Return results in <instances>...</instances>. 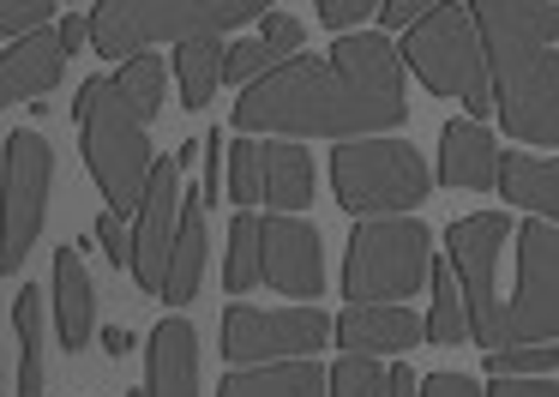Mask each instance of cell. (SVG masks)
<instances>
[{
  "label": "cell",
  "instance_id": "29",
  "mask_svg": "<svg viewBox=\"0 0 559 397\" xmlns=\"http://www.w3.org/2000/svg\"><path fill=\"white\" fill-rule=\"evenodd\" d=\"M229 199L241 205V211L265 199V144H253V139L229 144Z\"/></svg>",
  "mask_w": 559,
  "mask_h": 397
},
{
  "label": "cell",
  "instance_id": "13",
  "mask_svg": "<svg viewBox=\"0 0 559 397\" xmlns=\"http://www.w3.org/2000/svg\"><path fill=\"white\" fill-rule=\"evenodd\" d=\"M337 343L349 355H403V349L427 343V319H415L397 301H349L337 313Z\"/></svg>",
  "mask_w": 559,
  "mask_h": 397
},
{
  "label": "cell",
  "instance_id": "24",
  "mask_svg": "<svg viewBox=\"0 0 559 397\" xmlns=\"http://www.w3.org/2000/svg\"><path fill=\"white\" fill-rule=\"evenodd\" d=\"M433 313H427V343H469L475 319H469V295H463L457 271L451 265H433Z\"/></svg>",
  "mask_w": 559,
  "mask_h": 397
},
{
  "label": "cell",
  "instance_id": "33",
  "mask_svg": "<svg viewBox=\"0 0 559 397\" xmlns=\"http://www.w3.org/2000/svg\"><path fill=\"white\" fill-rule=\"evenodd\" d=\"M97 241H103V253H109V265L115 271H133V223H127V211H103L97 217Z\"/></svg>",
  "mask_w": 559,
  "mask_h": 397
},
{
  "label": "cell",
  "instance_id": "32",
  "mask_svg": "<svg viewBox=\"0 0 559 397\" xmlns=\"http://www.w3.org/2000/svg\"><path fill=\"white\" fill-rule=\"evenodd\" d=\"M55 7H61V0H0V31H7V36L19 43V36L43 31Z\"/></svg>",
  "mask_w": 559,
  "mask_h": 397
},
{
  "label": "cell",
  "instance_id": "26",
  "mask_svg": "<svg viewBox=\"0 0 559 397\" xmlns=\"http://www.w3.org/2000/svg\"><path fill=\"white\" fill-rule=\"evenodd\" d=\"M259 277H265V223H259L253 211H241L229 223V265H223V289L241 295V289L259 283Z\"/></svg>",
  "mask_w": 559,
  "mask_h": 397
},
{
  "label": "cell",
  "instance_id": "20",
  "mask_svg": "<svg viewBox=\"0 0 559 397\" xmlns=\"http://www.w3.org/2000/svg\"><path fill=\"white\" fill-rule=\"evenodd\" d=\"M499 192L523 211L559 223V156H535V151H506L499 163Z\"/></svg>",
  "mask_w": 559,
  "mask_h": 397
},
{
  "label": "cell",
  "instance_id": "37",
  "mask_svg": "<svg viewBox=\"0 0 559 397\" xmlns=\"http://www.w3.org/2000/svg\"><path fill=\"white\" fill-rule=\"evenodd\" d=\"M421 397H487V392L463 373H433V380H421Z\"/></svg>",
  "mask_w": 559,
  "mask_h": 397
},
{
  "label": "cell",
  "instance_id": "34",
  "mask_svg": "<svg viewBox=\"0 0 559 397\" xmlns=\"http://www.w3.org/2000/svg\"><path fill=\"white\" fill-rule=\"evenodd\" d=\"M271 67H277V55L265 48V36H259V43H235L229 48V79L235 84H253L259 72H271Z\"/></svg>",
  "mask_w": 559,
  "mask_h": 397
},
{
  "label": "cell",
  "instance_id": "2",
  "mask_svg": "<svg viewBox=\"0 0 559 397\" xmlns=\"http://www.w3.org/2000/svg\"><path fill=\"white\" fill-rule=\"evenodd\" d=\"M487 48L493 115L523 144H559V0H469Z\"/></svg>",
  "mask_w": 559,
  "mask_h": 397
},
{
  "label": "cell",
  "instance_id": "35",
  "mask_svg": "<svg viewBox=\"0 0 559 397\" xmlns=\"http://www.w3.org/2000/svg\"><path fill=\"white\" fill-rule=\"evenodd\" d=\"M487 397H559V385L542 380V373H499Z\"/></svg>",
  "mask_w": 559,
  "mask_h": 397
},
{
  "label": "cell",
  "instance_id": "30",
  "mask_svg": "<svg viewBox=\"0 0 559 397\" xmlns=\"http://www.w3.org/2000/svg\"><path fill=\"white\" fill-rule=\"evenodd\" d=\"M115 84H121V91L145 108V120H151L163 108V55H151V48H145V55H133L121 72H115Z\"/></svg>",
  "mask_w": 559,
  "mask_h": 397
},
{
  "label": "cell",
  "instance_id": "38",
  "mask_svg": "<svg viewBox=\"0 0 559 397\" xmlns=\"http://www.w3.org/2000/svg\"><path fill=\"white\" fill-rule=\"evenodd\" d=\"M61 43H67V55H79V48L91 43V19H79V12H73V19L61 24Z\"/></svg>",
  "mask_w": 559,
  "mask_h": 397
},
{
  "label": "cell",
  "instance_id": "10",
  "mask_svg": "<svg viewBox=\"0 0 559 397\" xmlns=\"http://www.w3.org/2000/svg\"><path fill=\"white\" fill-rule=\"evenodd\" d=\"M337 337V319H325L319 307H229L223 313V355L235 367H265V361H307Z\"/></svg>",
  "mask_w": 559,
  "mask_h": 397
},
{
  "label": "cell",
  "instance_id": "16",
  "mask_svg": "<svg viewBox=\"0 0 559 397\" xmlns=\"http://www.w3.org/2000/svg\"><path fill=\"white\" fill-rule=\"evenodd\" d=\"M499 144L481 120H445L439 132V180L445 187H469V192H487L499 187Z\"/></svg>",
  "mask_w": 559,
  "mask_h": 397
},
{
  "label": "cell",
  "instance_id": "5",
  "mask_svg": "<svg viewBox=\"0 0 559 397\" xmlns=\"http://www.w3.org/2000/svg\"><path fill=\"white\" fill-rule=\"evenodd\" d=\"M271 0H103L91 12V48L97 55H145L151 43H193L223 36L259 19Z\"/></svg>",
  "mask_w": 559,
  "mask_h": 397
},
{
  "label": "cell",
  "instance_id": "36",
  "mask_svg": "<svg viewBox=\"0 0 559 397\" xmlns=\"http://www.w3.org/2000/svg\"><path fill=\"white\" fill-rule=\"evenodd\" d=\"M265 48H271V55H295V48H301V24H295L289 19V12H271V19H265Z\"/></svg>",
  "mask_w": 559,
  "mask_h": 397
},
{
  "label": "cell",
  "instance_id": "23",
  "mask_svg": "<svg viewBox=\"0 0 559 397\" xmlns=\"http://www.w3.org/2000/svg\"><path fill=\"white\" fill-rule=\"evenodd\" d=\"M199 277H205V211H199V199L181 205V235H175V259H169V289H163V301L169 307H181V301L199 295Z\"/></svg>",
  "mask_w": 559,
  "mask_h": 397
},
{
  "label": "cell",
  "instance_id": "31",
  "mask_svg": "<svg viewBox=\"0 0 559 397\" xmlns=\"http://www.w3.org/2000/svg\"><path fill=\"white\" fill-rule=\"evenodd\" d=\"M559 367V343H511V349H487V373H554Z\"/></svg>",
  "mask_w": 559,
  "mask_h": 397
},
{
  "label": "cell",
  "instance_id": "14",
  "mask_svg": "<svg viewBox=\"0 0 559 397\" xmlns=\"http://www.w3.org/2000/svg\"><path fill=\"white\" fill-rule=\"evenodd\" d=\"M265 283L283 295H319L325 259H319V229L295 223L289 211L265 217Z\"/></svg>",
  "mask_w": 559,
  "mask_h": 397
},
{
  "label": "cell",
  "instance_id": "28",
  "mask_svg": "<svg viewBox=\"0 0 559 397\" xmlns=\"http://www.w3.org/2000/svg\"><path fill=\"white\" fill-rule=\"evenodd\" d=\"M391 392V367H379V355H349L331 367V397H385Z\"/></svg>",
  "mask_w": 559,
  "mask_h": 397
},
{
  "label": "cell",
  "instance_id": "25",
  "mask_svg": "<svg viewBox=\"0 0 559 397\" xmlns=\"http://www.w3.org/2000/svg\"><path fill=\"white\" fill-rule=\"evenodd\" d=\"M13 331H19V392L13 397H43V295L31 283L13 295Z\"/></svg>",
  "mask_w": 559,
  "mask_h": 397
},
{
  "label": "cell",
  "instance_id": "27",
  "mask_svg": "<svg viewBox=\"0 0 559 397\" xmlns=\"http://www.w3.org/2000/svg\"><path fill=\"white\" fill-rule=\"evenodd\" d=\"M313 7H319V19H325L331 31H349V24H361L367 12H379L385 24H415V19H427L439 0H313Z\"/></svg>",
  "mask_w": 559,
  "mask_h": 397
},
{
  "label": "cell",
  "instance_id": "42",
  "mask_svg": "<svg viewBox=\"0 0 559 397\" xmlns=\"http://www.w3.org/2000/svg\"><path fill=\"white\" fill-rule=\"evenodd\" d=\"M73 7H79V0H73Z\"/></svg>",
  "mask_w": 559,
  "mask_h": 397
},
{
  "label": "cell",
  "instance_id": "17",
  "mask_svg": "<svg viewBox=\"0 0 559 397\" xmlns=\"http://www.w3.org/2000/svg\"><path fill=\"white\" fill-rule=\"evenodd\" d=\"M151 397H199V337L187 319H163L151 331Z\"/></svg>",
  "mask_w": 559,
  "mask_h": 397
},
{
  "label": "cell",
  "instance_id": "11",
  "mask_svg": "<svg viewBox=\"0 0 559 397\" xmlns=\"http://www.w3.org/2000/svg\"><path fill=\"white\" fill-rule=\"evenodd\" d=\"M49 175L55 156L37 132H13L7 139V247H0V271L19 277L25 253L43 229V205H49Z\"/></svg>",
  "mask_w": 559,
  "mask_h": 397
},
{
  "label": "cell",
  "instance_id": "18",
  "mask_svg": "<svg viewBox=\"0 0 559 397\" xmlns=\"http://www.w3.org/2000/svg\"><path fill=\"white\" fill-rule=\"evenodd\" d=\"M55 319H61L67 355H79V349L91 343V331H97V295H91V271H85L73 241L55 253Z\"/></svg>",
  "mask_w": 559,
  "mask_h": 397
},
{
  "label": "cell",
  "instance_id": "8",
  "mask_svg": "<svg viewBox=\"0 0 559 397\" xmlns=\"http://www.w3.org/2000/svg\"><path fill=\"white\" fill-rule=\"evenodd\" d=\"M506 241H518V229L499 211H475L451 223V271H457L463 295H469V319H475V343L481 349H506V301L493 289Z\"/></svg>",
  "mask_w": 559,
  "mask_h": 397
},
{
  "label": "cell",
  "instance_id": "9",
  "mask_svg": "<svg viewBox=\"0 0 559 397\" xmlns=\"http://www.w3.org/2000/svg\"><path fill=\"white\" fill-rule=\"evenodd\" d=\"M511 343H559V223L530 217L518 229V295L506 307Z\"/></svg>",
  "mask_w": 559,
  "mask_h": 397
},
{
  "label": "cell",
  "instance_id": "19",
  "mask_svg": "<svg viewBox=\"0 0 559 397\" xmlns=\"http://www.w3.org/2000/svg\"><path fill=\"white\" fill-rule=\"evenodd\" d=\"M217 397H331V373L307 361H265V367H241L217 385Z\"/></svg>",
  "mask_w": 559,
  "mask_h": 397
},
{
  "label": "cell",
  "instance_id": "6",
  "mask_svg": "<svg viewBox=\"0 0 559 397\" xmlns=\"http://www.w3.org/2000/svg\"><path fill=\"white\" fill-rule=\"evenodd\" d=\"M331 187L355 217H403L433 192V168L403 139H343L331 151Z\"/></svg>",
  "mask_w": 559,
  "mask_h": 397
},
{
  "label": "cell",
  "instance_id": "1",
  "mask_svg": "<svg viewBox=\"0 0 559 397\" xmlns=\"http://www.w3.org/2000/svg\"><path fill=\"white\" fill-rule=\"evenodd\" d=\"M403 55L385 36H343L331 55H289L259 72L235 103L241 132H289V139H373L403 127Z\"/></svg>",
  "mask_w": 559,
  "mask_h": 397
},
{
  "label": "cell",
  "instance_id": "12",
  "mask_svg": "<svg viewBox=\"0 0 559 397\" xmlns=\"http://www.w3.org/2000/svg\"><path fill=\"white\" fill-rule=\"evenodd\" d=\"M181 156L157 163L145 199H139V223H133V283L145 295H163L169 289V259H175V235H181Z\"/></svg>",
  "mask_w": 559,
  "mask_h": 397
},
{
  "label": "cell",
  "instance_id": "39",
  "mask_svg": "<svg viewBox=\"0 0 559 397\" xmlns=\"http://www.w3.org/2000/svg\"><path fill=\"white\" fill-rule=\"evenodd\" d=\"M385 397H421V380L409 367H391V392Z\"/></svg>",
  "mask_w": 559,
  "mask_h": 397
},
{
  "label": "cell",
  "instance_id": "41",
  "mask_svg": "<svg viewBox=\"0 0 559 397\" xmlns=\"http://www.w3.org/2000/svg\"><path fill=\"white\" fill-rule=\"evenodd\" d=\"M133 397H151V392H133Z\"/></svg>",
  "mask_w": 559,
  "mask_h": 397
},
{
  "label": "cell",
  "instance_id": "21",
  "mask_svg": "<svg viewBox=\"0 0 559 397\" xmlns=\"http://www.w3.org/2000/svg\"><path fill=\"white\" fill-rule=\"evenodd\" d=\"M175 79H181V108H205L217 84L229 79V48L217 36H193L175 48Z\"/></svg>",
  "mask_w": 559,
  "mask_h": 397
},
{
  "label": "cell",
  "instance_id": "4",
  "mask_svg": "<svg viewBox=\"0 0 559 397\" xmlns=\"http://www.w3.org/2000/svg\"><path fill=\"white\" fill-rule=\"evenodd\" d=\"M409 60V72L439 96H457L469 120H487L493 115V79H487V48H481V31H475V12L457 7V0H439L427 19L409 24L397 48Z\"/></svg>",
  "mask_w": 559,
  "mask_h": 397
},
{
  "label": "cell",
  "instance_id": "7",
  "mask_svg": "<svg viewBox=\"0 0 559 397\" xmlns=\"http://www.w3.org/2000/svg\"><path fill=\"white\" fill-rule=\"evenodd\" d=\"M433 277V235L427 223L403 217H367L343 253V295L349 301H397Z\"/></svg>",
  "mask_w": 559,
  "mask_h": 397
},
{
  "label": "cell",
  "instance_id": "40",
  "mask_svg": "<svg viewBox=\"0 0 559 397\" xmlns=\"http://www.w3.org/2000/svg\"><path fill=\"white\" fill-rule=\"evenodd\" d=\"M103 349H109V355L121 361L127 349H133V331H127V325H109V331H103Z\"/></svg>",
  "mask_w": 559,
  "mask_h": 397
},
{
  "label": "cell",
  "instance_id": "3",
  "mask_svg": "<svg viewBox=\"0 0 559 397\" xmlns=\"http://www.w3.org/2000/svg\"><path fill=\"white\" fill-rule=\"evenodd\" d=\"M73 115H79V139H85V163L97 175L109 211H139L151 175H157V156H151L145 139V108L115 79H91L79 91Z\"/></svg>",
  "mask_w": 559,
  "mask_h": 397
},
{
  "label": "cell",
  "instance_id": "15",
  "mask_svg": "<svg viewBox=\"0 0 559 397\" xmlns=\"http://www.w3.org/2000/svg\"><path fill=\"white\" fill-rule=\"evenodd\" d=\"M67 43L61 31H31L19 43H7L0 55V103H25V96H49L61 84Z\"/></svg>",
  "mask_w": 559,
  "mask_h": 397
},
{
  "label": "cell",
  "instance_id": "22",
  "mask_svg": "<svg viewBox=\"0 0 559 397\" xmlns=\"http://www.w3.org/2000/svg\"><path fill=\"white\" fill-rule=\"evenodd\" d=\"M265 199L277 211H301L313 205V156L295 139H271L265 144Z\"/></svg>",
  "mask_w": 559,
  "mask_h": 397
}]
</instances>
